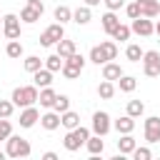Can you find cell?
I'll return each mask as SVG.
<instances>
[{"instance_id": "obj_1", "label": "cell", "mask_w": 160, "mask_h": 160, "mask_svg": "<svg viewBox=\"0 0 160 160\" xmlns=\"http://www.w3.org/2000/svg\"><path fill=\"white\" fill-rule=\"evenodd\" d=\"M10 100H12V105H18V108H28V105H35V102H38V85L15 88Z\"/></svg>"}, {"instance_id": "obj_2", "label": "cell", "mask_w": 160, "mask_h": 160, "mask_svg": "<svg viewBox=\"0 0 160 160\" xmlns=\"http://www.w3.org/2000/svg\"><path fill=\"white\" fill-rule=\"evenodd\" d=\"M88 138H90V130H88V128H82V125H78V128H72V130L65 135L62 145H65V150L75 152V150H80V148L85 145V140H88Z\"/></svg>"}, {"instance_id": "obj_3", "label": "cell", "mask_w": 160, "mask_h": 160, "mask_svg": "<svg viewBox=\"0 0 160 160\" xmlns=\"http://www.w3.org/2000/svg\"><path fill=\"white\" fill-rule=\"evenodd\" d=\"M5 142H8V148H5V155H8V158H28V155H30V142H28L25 138L10 135Z\"/></svg>"}, {"instance_id": "obj_4", "label": "cell", "mask_w": 160, "mask_h": 160, "mask_svg": "<svg viewBox=\"0 0 160 160\" xmlns=\"http://www.w3.org/2000/svg\"><path fill=\"white\" fill-rule=\"evenodd\" d=\"M65 38V30H62V22H52L42 35H40V45L42 48H50V45H58V40Z\"/></svg>"}, {"instance_id": "obj_5", "label": "cell", "mask_w": 160, "mask_h": 160, "mask_svg": "<svg viewBox=\"0 0 160 160\" xmlns=\"http://www.w3.org/2000/svg\"><path fill=\"white\" fill-rule=\"evenodd\" d=\"M110 128H112V125H110V115L102 112V110H98V112L92 115V132L102 138V135L110 132Z\"/></svg>"}, {"instance_id": "obj_6", "label": "cell", "mask_w": 160, "mask_h": 160, "mask_svg": "<svg viewBox=\"0 0 160 160\" xmlns=\"http://www.w3.org/2000/svg\"><path fill=\"white\" fill-rule=\"evenodd\" d=\"M2 25H5V38H8V40H18V38H20V18H18V15L8 12V15L2 18Z\"/></svg>"}, {"instance_id": "obj_7", "label": "cell", "mask_w": 160, "mask_h": 160, "mask_svg": "<svg viewBox=\"0 0 160 160\" xmlns=\"http://www.w3.org/2000/svg\"><path fill=\"white\" fill-rule=\"evenodd\" d=\"M130 30H132L135 35H140V38H148V35H152V32H155V25H152L148 18H142V15H140V18H135V20H132V28H130Z\"/></svg>"}, {"instance_id": "obj_8", "label": "cell", "mask_w": 160, "mask_h": 160, "mask_svg": "<svg viewBox=\"0 0 160 160\" xmlns=\"http://www.w3.org/2000/svg\"><path fill=\"white\" fill-rule=\"evenodd\" d=\"M145 140L148 142H158L160 140V118L158 115L145 120Z\"/></svg>"}, {"instance_id": "obj_9", "label": "cell", "mask_w": 160, "mask_h": 160, "mask_svg": "<svg viewBox=\"0 0 160 160\" xmlns=\"http://www.w3.org/2000/svg\"><path fill=\"white\" fill-rule=\"evenodd\" d=\"M138 8H140L142 18H158L160 15V2L158 0H138Z\"/></svg>"}, {"instance_id": "obj_10", "label": "cell", "mask_w": 160, "mask_h": 160, "mask_svg": "<svg viewBox=\"0 0 160 160\" xmlns=\"http://www.w3.org/2000/svg\"><path fill=\"white\" fill-rule=\"evenodd\" d=\"M38 120H40V112H38L32 105H28V108L20 112V128H32Z\"/></svg>"}, {"instance_id": "obj_11", "label": "cell", "mask_w": 160, "mask_h": 160, "mask_svg": "<svg viewBox=\"0 0 160 160\" xmlns=\"http://www.w3.org/2000/svg\"><path fill=\"white\" fill-rule=\"evenodd\" d=\"M32 80H35V85H38V88H48V85L52 82V72H50L48 68H40V70H35V72H32Z\"/></svg>"}, {"instance_id": "obj_12", "label": "cell", "mask_w": 160, "mask_h": 160, "mask_svg": "<svg viewBox=\"0 0 160 160\" xmlns=\"http://www.w3.org/2000/svg\"><path fill=\"white\" fill-rule=\"evenodd\" d=\"M60 125L68 128V130H72V128L80 125V115L72 112V110H65V112H60Z\"/></svg>"}, {"instance_id": "obj_13", "label": "cell", "mask_w": 160, "mask_h": 160, "mask_svg": "<svg viewBox=\"0 0 160 160\" xmlns=\"http://www.w3.org/2000/svg\"><path fill=\"white\" fill-rule=\"evenodd\" d=\"M115 130H118L120 135H125V132H132V130H135V118H130V115H122L120 120H115Z\"/></svg>"}, {"instance_id": "obj_14", "label": "cell", "mask_w": 160, "mask_h": 160, "mask_svg": "<svg viewBox=\"0 0 160 160\" xmlns=\"http://www.w3.org/2000/svg\"><path fill=\"white\" fill-rule=\"evenodd\" d=\"M118 150H120V155H130V152L135 150V138H132L130 132H125V135L118 140Z\"/></svg>"}, {"instance_id": "obj_15", "label": "cell", "mask_w": 160, "mask_h": 160, "mask_svg": "<svg viewBox=\"0 0 160 160\" xmlns=\"http://www.w3.org/2000/svg\"><path fill=\"white\" fill-rule=\"evenodd\" d=\"M55 95H58V92H55V90L48 85V88H42V90L38 92V100H40V105H42V108H52V102H55Z\"/></svg>"}, {"instance_id": "obj_16", "label": "cell", "mask_w": 160, "mask_h": 160, "mask_svg": "<svg viewBox=\"0 0 160 160\" xmlns=\"http://www.w3.org/2000/svg\"><path fill=\"white\" fill-rule=\"evenodd\" d=\"M40 125H42L45 130H55V128H60V112H45V115L40 118Z\"/></svg>"}, {"instance_id": "obj_17", "label": "cell", "mask_w": 160, "mask_h": 160, "mask_svg": "<svg viewBox=\"0 0 160 160\" xmlns=\"http://www.w3.org/2000/svg\"><path fill=\"white\" fill-rule=\"evenodd\" d=\"M118 25H120V20H118L115 10H108V12L102 15V30H105V32H112Z\"/></svg>"}, {"instance_id": "obj_18", "label": "cell", "mask_w": 160, "mask_h": 160, "mask_svg": "<svg viewBox=\"0 0 160 160\" xmlns=\"http://www.w3.org/2000/svg\"><path fill=\"white\" fill-rule=\"evenodd\" d=\"M120 75H122V68H120V65L105 62V68H102V80H118Z\"/></svg>"}, {"instance_id": "obj_19", "label": "cell", "mask_w": 160, "mask_h": 160, "mask_svg": "<svg viewBox=\"0 0 160 160\" xmlns=\"http://www.w3.org/2000/svg\"><path fill=\"white\" fill-rule=\"evenodd\" d=\"M40 15H42V12L35 10V8H30V5H25V8L20 10V20H22V22H38Z\"/></svg>"}, {"instance_id": "obj_20", "label": "cell", "mask_w": 160, "mask_h": 160, "mask_svg": "<svg viewBox=\"0 0 160 160\" xmlns=\"http://www.w3.org/2000/svg\"><path fill=\"white\" fill-rule=\"evenodd\" d=\"M72 52H75V42H72V40H65V38H62V40H58V55H60L62 60H65V58H70Z\"/></svg>"}, {"instance_id": "obj_21", "label": "cell", "mask_w": 160, "mask_h": 160, "mask_svg": "<svg viewBox=\"0 0 160 160\" xmlns=\"http://www.w3.org/2000/svg\"><path fill=\"white\" fill-rule=\"evenodd\" d=\"M85 148H88L90 155H100L102 148H105V142L100 140V135H95V138H88V140H85Z\"/></svg>"}, {"instance_id": "obj_22", "label": "cell", "mask_w": 160, "mask_h": 160, "mask_svg": "<svg viewBox=\"0 0 160 160\" xmlns=\"http://www.w3.org/2000/svg\"><path fill=\"white\" fill-rule=\"evenodd\" d=\"M98 95H100L102 100H110V98L115 95V85H112V80H102V82L98 85Z\"/></svg>"}, {"instance_id": "obj_23", "label": "cell", "mask_w": 160, "mask_h": 160, "mask_svg": "<svg viewBox=\"0 0 160 160\" xmlns=\"http://www.w3.org/2000/svg\"><path fill=\"white\" fill-rule=\"evenodd\" d=\"M72 20H75L78 25H88V22H90V8H88V5L78 8V10L72 12Z\"/></svg>"}, {"instance_id": "obj_24", "label": "cell", "mask_w": 160, "mask_h": 160, "mask_svg": "<svg viewBox=\"0 0 160 160\" xmlns=\"http://www.w3.org/2000/svg\"><path fill=\"white\" fill-rule=\"evenodd\" d=\"M118 82H120V90H122V92H132V90L138 88V80L130 78V75H120Z\"/></svg>"}, {"instance_id": "obj_25", "label": "cell", "mask_w": 160, "mask_h": 160, "mask_svg": "<svg viewBox=\"0 0 160 160\" xmlns=\"http://www.w3.org/2000/svg\"><path fill=\"white\" fill-rule=\"evenodd\" d=\"M62 62H65V60H62L58 52H55V55H50V58H45V68H48L50 72H58V70L62 68Z\"/></svg>"}, {"instance_id": "obj_26", "label": "cell", "mask_w": 160, "mask_h": 160, "mask_svg": "<svg viewBox=\"0 0 160 160\" xmlns=\"http://www.w3.org/2000/svg\"><path fill=\"white\" fill-rule=\"evenodd\" d=\"M52 110H55V112H65V110H70V98H68V95H55Z\"/></svg>"}, {"instance_id": "obj_27", "label": "cell", "mask_w": 160, "mask_h": 160, "mask_svg": "<svg viewBox=\"0 0 160 160\" xmlns=\"http://www.w3.org/2000/svg\"><path fill=\"white\" fill-rule=\"evenodd\" d=\"M55 20H58V22H68V20H72V10H70L68 5L55 8Z\"/></svg>"}, {"instance_id": "obj_28", "label": "cell", "mask_w": 160, "mask_h": 160, "mask_svg": "<svg viewBox=\"0 0 160 160\" xmlns=\"http://www.w3.org/2000/svg\"><path fill=\"white\" fill-rule=\"evenodd\" d=\"M100 48H102V52H105V58H108V60H115V58H118V45H115L112 40L100 42Z\"/></svg>"}, {"instance_id": "obj_29", "label": "cell", "mask_w": 160, "mask_h": 160, "mask_svg": "<svg viewBox=\"0 0 160 160\" xmlns=\"http://www.w3.org/2000/svg\"><path fill=\"white\" fill-rule=\"evenodd\" d=\"M142 112H145V105H142L140 100H130V102H128V115H130V118H140Z\"/></svg>"}, {"instance_id": "obj_30", "label": "cell", "mask_w": 160, "mask_h": 160, "mask_svg": "<svg viewBox=\"0 0 160 160\" xmlns=\"http://www.w3.org/2000/svg\"><path fill=\"white\" fill-rule=\"evenodd\" d=\"M5 52H8V58H20V55H22V45H20V40H10L8 48H5Z\"/></svg>"}, {"instance_id": "obj_31", "label": "cell", "mask_w": 160, "mask_h": 160, "mask_svg": "<svg viewBox=\"0 0 160 160\" xmlns=\"http://www.w3.org/2000/svg\"><path fill=\"white\" fill-rule=\"evenodd\" d=\"M90 60H92L95 65H105V62H108V58H105V52H102L100 45H95V48L90 50Z\"/></svg>"}, {"instance_id": "obj_32", "label": "cell", "mask_w": 160, "mask_h": 160, "mask_svg": "<svg viewBox=\"0 0 160 160\" xmlns=\"http://www.w3.org/2000/svg\"><path fill=\"white\" fill-rule=\"evenodd\" d=\"M125 55H128V60H130V62H138V60H142V50H140V45H128Z\"/></svg>"}, {"instance_id": "obj_33", "label": "cell", "mask_w": 160, "mask_h": 160, "mask_svg": "<svg viewBox=\"0 0 160 160\" xmlns=\"http://www.w3.org/2000/svg\"><path fill=\"white\" fill-rule=\"evenodd\" d=\"M40 68H42V60H40L38 55L25 58V70H28V72H35V70H40Z\"/></svg>"}, {"instance_id": "obj_34", "label": "cell", "mask_w": 160, "mask_h": 160, "mask_svg": "<svg viewBox=\"0 0 160 160\" xmlns=\"http://www.w3.org/2000/svg\"><path fill=\"white\" fill-rule=\"evenodd\" d=\"M60 72L68 78V80H75V78H80V68H72V65H68V62H62V68H60Z\"/></svg>"}, {"instance_id": "obj_35", "label": "cell", "mask_w": 160, "mask_h": 160, "mask_svg": "<svg viewBox=\"0 0 160 160\" xmlns=\"http://www.w3.org/2000/svg\"><path fill=\"white\" fill-rule=\"evenodd\" d=\"M110 35H112L115 40H120V42H122V40H128V38H130V28H128V25H118Z\"/></svg>"}, {"instance_id": "obj_36", "label": "cell", "mask_w": 160, "mask_h": 160, "mask_svg": "<svg viewBox=\"0 0 160 160\" xmlns=\"http://www.w3.org/2000/svg\"><path fill=\"white\" fill-rule=\"evenodd\" d=\"M142 62H145V65H160V52H158V50L142 52Z\"/></svg>"}, {"instance_id": "obj_37", "label": "cell", "mask_w": 160, "mask_h": 160, "mask_svg": "<svg viewBox=\"0 0 160 160\" xmlns=\"http://www.w3.org/2000/svg\"><path fill=\"white\" fill-rule=\"evenodd\" d=\"M12 135V125H10V120L8 118H0V140H8Z\"/></svg>"}, {"instance_id": "obj_38", "label": "cell", "mask_w": 160, "mask_h": 160, "mask_svg": "<svg viewBox=\"0 0 160 160\" xmlns=\"http://www.w3.org/2000/svg\"><path fill=\"white\" fill-rule=\"evenodd\" d=\"M65 62H68V65H72V68H80V70L85 68V58H82V55H78V50H75L70 58H65Z\"/></svg>"}, {"instance_id": "obj_39", "label": "cell", "mask_w": 160, "mask_h": 160, "mask_svg": "<svg viewBox=\"0 0 160 160\" xmlns=\"http://www.w3.org/2000/svg\"><path fill=\"white\" fill-rule=\"evenodd\" d=\"M130 155H132L135 160H150V158H152V152H150V148H138V145H135V150H132Z\"/></svg>"}, {"instance_id": "obj_40", "label": "cell", "mask_w": 160, "mask_h": 160, "mask_svg": "<svg viewBox=\"0 0 160 160\" xmlns=\"http://www.w3.org/2000/svg\"><path fill=\"white\" fill-rule=\"evenodd\" d=\"M12 100H0V118H10L12 115Z\"/></svg>"}, {"instance_id": "obj_41", "label": "cell", "mask_w": 160, "mask_h": 160, "mask_svg": "<svg viewBox=\"0 0 160 160\" xmlns=\"http://www.w3.org/2000/svg\"><path fill=\"white\" fill-rule=\"evenodd\" d=\"M125 12H128V18H130V20L140 18V8H138V0H135V2H130V5L125 8Z\"/></svg>"}, {"instance_id": "obj_42", "label": "cell", "mask_w": 160, "mask_h": 160, "mask_svg": "<svg viewBox=\"0 0 160 160\" xmlns=\"http://www.w3.org/2000/svg\"><path fill=\"white\" fill-rule=\"evenodd\" d=\"M102 2L108 5V10H120L125 5V0H102Z\"/></svg>"}, {"instance_id": "obj_43", "label": "cell", "mask_w": 160, "mask_h": 160, "mask_svg": "<svg viewBox=\"0 0 160 160\" xmlns=\"http://www.w3.org/2000/svg\"><path fill=\"white\" fill-rule=\"evenodd\" d=\"M42 160H58V155L50 150V152H45V155H42Z\"/></svg>"}, {"instance_id": "obj_44", "label": "cell", "mask_w": 160, "mask_h": 160, "mask_svg": "<svg viewBox=\"0 0 160 160\" xmlns=\"http://www.w3.org/2000/svg\"><path fill=\"white\" fill-rule=\"evenodd\" d=\"M85 5H88V8H92V5H100V0H85Z\"/></svg>"}, {"instance_id": "obj_45", "label": "cell", "mask_w": 160, "mask_h": 160, "mask_svg": "<svg viewBox=\"0 0 160 160\" xmlns=\"http://www.w3.org/2000/svg\"><path fill=\"white\" fill-rule=\"evenodd\" d=\"M155 32H158V35H160V20H158V25H155Z\"/></svg>"}, {"instance_id": "obj_46", "label": "cell", "mask_w": 160, "mask_h": 160, "mask_svg": "<svg viewBox=\"0 0 160 160\" xmlns=\"http://www.w3.org/2000/svg\"><path fill=\"white\" fill-rule=\"evenodd\" d=\"M2 158H5V152H2V150H0V160H2Z\"/></svg>"}, {"instance_id": "obj_47", "label": "cell", "mask_w": 160, "mask_h": 160, "mask_svg": "<svg viewBox=\"0 0 160 160\" xmlns=\"http://www.w3.org/2000/svg\"><path fill=\"white\" fill-rule=\"evenodd\" d=\"M0 22H2V18H0Z\"/></svg>"}]
</instances>
